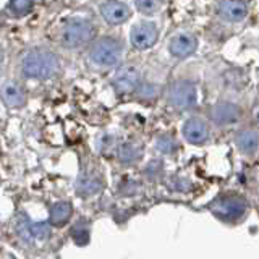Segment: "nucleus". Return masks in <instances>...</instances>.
<instances>
[{"label": "nucleus", "mask_w": 259, "mask_h": 259, "mask_svg": "<svg viewBox=\"0 0 259 259\" xmlns=\"http://www.w3.org/2000/svg\"><path fill=\"white\" fill-rule=\"evenodd\" d=\"M198 47V40L193 34H188V32H180L172 37L168 44V51L172 55L178 57V59H185V57L191 55Z\"/></svg>", "instance_id": "7"}, {"label": "nucleus", "mask_w": 259, "mask_h": 259, "mask_svg": "<svg viewBox=\"0 0 259 259\" xmlns=\"http://www.w3.org/2000/svg\"><path fill=\"white\" fill-rule=\"evenodd\" d=\"M157 26L152 21H140L132 28V42L138 49H148L157 40Z\"/></svg>", "instance_id": "6"}, {"label": "nucleus", "mask_w": 259, "mask_h": 259, "mask_svg": "<svg viewBox=\"0 0 259 259\" xmlns=\"http://www.w3.org/2000/svg\"><path fill=\"white\" fill-rule=\"evenodd\" d=\"M71 212H73V207H71L70 202H67V201L57 202L51 210V222L55 227H62L63 224H67Z\"/></svg>", "instance_id": "14"}, {"label": "nucleus", "mask_w": 259, "mask_h": 259, "mask_svg": "<svg viewBox=\"0 0 259 259\" xmlns=\"http://www.w3.org/2000/svg\"><path fill=\"white\" fill-rule=\"evenodd\" d=\"M76 188L78 191H81V194H96L102 188V182L99 177H94V175H81L78 178V183H76Z\"/></svg>", "instance_id": "15"}, {"label": "nucleus", "mask_w": 259, "mask_h": 259, "mask_svg": "<svg viewBox=\"0 0 259 259\" xmlns=\"http://www.w3.org/2000/svg\"><path fill=\"white\" fill-rule=\"evenodd\" d=\"M101 15L110 24H120L130 18V8L125 2H105L101 5Z\"/></svg>", "instance_id": "9"}, {"label": "nucleus", "mask_w": 259, "mask_h": 259, "mask_svg": "<svg viewBox=\"0 0 259 259\" xmlns=\"http://www.w3.org/2000/svg\"><path fill=\"white\" fill-rule=\"evenodd\" d=\"M168 104L175 109L186 110L191 109L198 102V89L190 81H177L168 89Z\"/></svg>", "instance_id": "4"}, {"label": "nucleus", "mask_w": 259, "mask_h": 259, "mask_svg": "<svg viewBox=\"0 0 259 259\" xmlns=\"http://www.w3.org/2000/svg\"><path fill=\"white\" fill-rule=\"evenodd\" d=\"M246 201L238 196H224L212 206V214L222 221H235L246 210Z\"/></svg>", "instance_id": "5"}, {"label": "nucleus", "mask_w": 259, "mask_h": 259, "mask_svg": "<svg viewBox=\"0 0 259 259\" xmlns=\"http://www.w3.org/2000/svg\"><path fill=\"white\" fill-rule=\"evenodd\" d=\"M32 2H28V0H15V2H10L8 4V12H10L12 16H16V18H20V16H24L31 12L32 8Z\"/></svg>", "instance_id": "18"}, {"label": "nucleus", "mask_w": 259, "mask_h": 259, "mask_svg": "<svg viewBox=\"0 0 259 259\" xmlns=\"http://www.w3.org/2000/svg\"><path fill=\"white\" fill-rule=\"evenodd\" d=\"M183 135L186 138V141H190L193 144H199L202 141H206L209 136L207 123L198 117L186 120V123L183 125Z\"/></svg>", "instance_id": "10"}, {"label": "nucleus", "mask_w": 259, "mask_h": 259, "mask_svg": "<svg viewBox=\"0 0 259 259\" xmlns=\"http://www.w3.org/2000/svg\"><path fill=\"white\" fill-rule=\"evenodd\" d=\"M159 2H152V0H144V2H136V8L140 10L141 13H154V12H157V8H159Z\"/></svg>", "instance_id": "20"}, {"label": "nucleus", "mask_w": 259, "mask_h": 259, "mask_svg": "<svg viewBox=\"0 0 259 259\" xmlns=\"http://www.w3.org/2000/svg\"><path fill=\"white\" fill-rule=\"evenodd\" d=\"M94 24L86 18H73L63 26L62 40L67 47H78L86 44L94 36Z\"/></svg>", "instance_id": "2"}, {"label": "nucleus", "mask_w": 259, "mask_h": 259, "mask_svg": "<svg viewBox=\"0 0 259 259\" xmlns=\"http://www.w3.org/2000/svg\"><path fill=\"white\" fill-rule=\"evenodd\" d=\"M210 117L217 125H232L240 118V109L230 102H221L212 107Z\"/></svg>", "instance_id": "11"}, {"label": "nucleus", "mask_w": 259, "mask_h": 259, "mask_svg": "<svg viewBox=\"0 0 259 259\" xmlns=\"http://www.w3.org/2000/svg\"><path fill=\"white\" fill-rule=\"evenodd\" d=\"M28 235L34 238H46L49 233V227L46 224H26Z\"/></svg>", "instance_id": "19"}, {"label": "nucleus", "mask_w": 259, "mask_h": 259, "mask_svg": "<svg viewBox=\"0 0 259 259\" xmlns=\"http://www.w3.org/2000/svg\"><path fill=\"white\" fill-rule=\"evenodd\" d=\"M59 70V59L49 51H32L23 59V71L29 78L49 79Z\"/></svg>", "instance_id": "1"}, {"label": "nucleus", "mask_w": 259, "mask_h": 259, "mask_svg": "<svg viewBox=\"0 0 259 259\" xmlns=\"http://www.w3.org/2000/svg\"><path fill=\"white\" fill-rule=\"evenodd\" d=\"M121 59V44L113 37H102L96 40L91 49V60L101 67H110Z\"/></svg>", "instance_id": "3"}, {"label": "nucleus", "mask_w": 259, "mask_h": 259, "mask_svg": "<svg viewBox=\"0 0 259 259\" xmlns=\"http://www.w3.org/2000/svg\"><path fill=\"white\" fill-rule=\"evenodd\" d=\"M174 146H175V141H174V138H170V136H164L157 141V148L162 152H170Z\"/></svg>", "instance_id": "21"}, {"label": "nucleus", "mask_w": 259, "mask_h": 259, "mask_svg": "<svg viewBox=\"0 0 259 259\" xmlns=\"http://www.w3.org/2000/svg\"><path fill=\"white\" fill-rule=\"evenodd\" d=\"M237 144L241 151L253 152L257 148V133L254 130H243L237 135Z\"/></svg>", "instance_id": "16"}, {"label": "nucleus", "mask_w": 259, "mask_h": 259, "mask_svg": "<svg viewBox=\"0 0 259 259\" xmlns=\"http://www.w3.org/2000/svg\"><path fill=\"white\" fill-rule=\"evenodd\" d=\"M0 94H2V99L5 101L7 105L10 107H21L24 104V93L23 89L16 84V83H5L0 89Z\"/></svg>", "instance_id": "13"}, {"label": "nucleus", "mask_w": 259, "mask_h": 259, "mask_svg": "<svg viewBox=\"0 0 259 259\" xmlns=\"http://www.w3.org/2000/svg\"><path fill=\"white\" fill-rule=\"evenodd\" d=\"M140 156H141V149L138 148L136 144L126 143V144H121L120 149H118V157H120V160H123V162L136 160Z\"/></svg>", "instance_id": "17"}, {"label": "nucleus", "mask_w": 259, "mask_h": 259, "mask_svg": "<svg viewBox=\"0 0 259 259\" xmlns=\"http://www.w3.org/2000/svg\"><path fill=\"white\" fill-rule=\"evenodd\" d=\"M140 71L135 67H121L115 75H113L112 83L118 93H132L140 83Z\"/></svg>", "instance_id": "8"}, {"label": "nucleus", "mask_w": 259, "mask_h": 259, "mask_svg": "<svg viewBox=\"0 0 259 259\" xmlns=\"http://www.w3.org/2000/svg\"><path fill=\"white\" fill-rule=\"evenodd\" d=\"M219 15L227 21H240L248 13L246 2H221L217 5Z\"/></svg>", "instance_id": "12"}]
</instances>
